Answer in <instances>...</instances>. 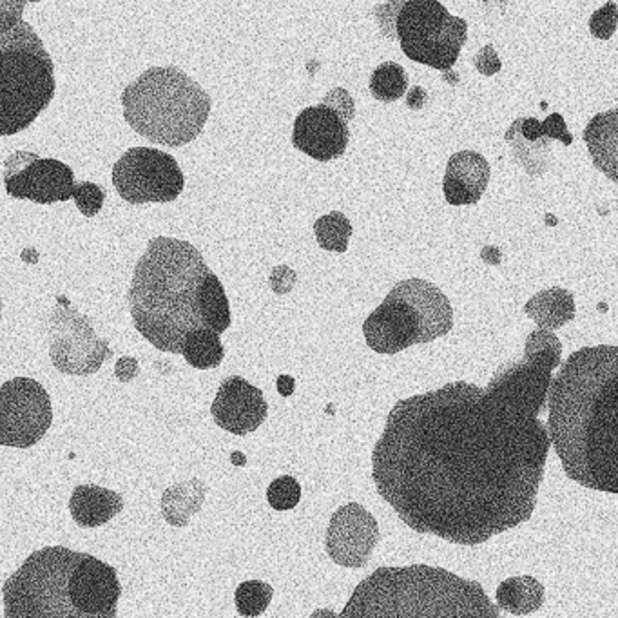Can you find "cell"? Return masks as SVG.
<instances>
[{
    "mask_svg": "<svg viewBox=\"0 0 618 618\" xmlns=\"http://www.w3.org/2000/svg\"><path fill=\"white\" fill-rule=\"evenodd\" d=\"M553 370L522 358L486 388L454 381L397 401L372 479L408 528L477 546L532 519L551 448L539 416Z\"/></svg>",
    "mask_w": 618,
    "mask_h": 618,
    "instance_id": "obj_1",
    "label": "cell"
},
{
    "mask_svg": "<svg viewBox=\"0 0 618 618\" xmlns=\"http://www.w3.org/2000/svg\"><path fill=\"white\" fill-rule=\"evenodd\" d=\"M548 435L571 481L618 493V348L573 352L548 390Z\"/></svg>",
    "mask_w": 618,
    "mask_h": 618,
    "instance_id": "obj_2",
    "label": "cell"
},
{
    "mask_svg": "<svg viewBox=\"0 0 618 618\" xmlns=\"http://www.w3.org/2000/svg\"><path fill=\"white\" fill-rule=\"evenodd\" d=\"M209 271L202 252L189 242L156 236L147 243L127 303L135 329L153 347L182 354L185 334L202 327L196 300Z\"/></svg>",
    "mask_w": 618,
    "mask_h": 618,
    "instance_id": "obj_3",
    "label": "cell"
},
{
    "mask_svg": "<svg viewBox=\"0 0 618 618\" xmlns=\"http://www.w3.org/2000/svg\"><path fill=\"white\" fill-rule=\"evenodd\" d=\"M343 618H499L477 580L452 571L416 564L379 568L358 584Z\"/></svg>",
    "mask_w": 618,
    "mask_h": 618,
    "instance_id": "obj_4",
    "label": "cell"
},
{
    "mask_svg": "<svg viewBox=\"0 0 618 618\" xmlns=\"http://www.w3.org/2000/svg\"><path fill=\"white\" fill-rule=\"evenodd\" d=\"M127 124L153 144L182 147L202 135L213 100L182 69L151 68L122 93Z\"/></svg>",
    "mask_w": 618,
    "mask_h": 618,
    "instance_id": "obj_5",
    "label": "cell"
},
{
    "mask_svg": "<svg viewBox=\"0 0 618 618\" xmlns=\"http://www.w3.org/2000/svg\"><path fill=\"white\" fill-rule=\"evenodd\" d=\"M55 64L28 22L0 35V136L28 129L55 97Z\"/></svg>",
    "mask_w": 618,
    "mask_h": 618,
    "instance_id": "obj_6",
    "label": "cell"
},
{
    "mask_svg": "<svg viewBox=\"0 0 618 618\" xmlns=\"http://www.w3.org/2000/svg\"><path fill=\"white\" fill-rule=\"evenodd\" d=\"M78 551L49 546L31 553L2 586L4 617H77L69 600L68 582Z\"/></svg>",
    "mask_w": 618,
    "mask_h": 618,
    "instance_id": "obj_7",
    "label": "cell"
},
{
    "mask_svg": "<svg viewBox=\"0 0 618 618\" xmlns=\"http://www.w3.org/2000/svg\"><path fill=\"white\" fill-rule=\"evenodd\" d=\"M396 31L406 57L437 71L454 68L468 40V22L439 0H403Z\"/></svg>",
    "mask_w": 618,
    "mask_h": 618,
    "instance_id": "obj_8",
    "label": "cell"
},
{
    "mask_svg": "<svg viewBox=\"0 0 618 618\" xmlns=\"http://www.w3.org/2000/svg\"><path fill=\"white\" fill-rule=\"evenodd\" d=\"M113 185L120 198L133 205L169 203L184 193L185 178L174 156L133 147L113 167Z\"/></svg>",
    "mask_w": 618,
    "mask_h": 618,
    "instance_id": "obj_9",
    "label": "cell"
},
{
    "mask_svg": "<svg viewBox=\"0 0 618 618\" xmlns=\"http://www.w3.org/2000/svg\"><path fill=\"white\" fill-rule=\"evenodd\" d=\"M51 423V397L39 381L15 377L0 387V446L31 448L48 434Z\"/></svg>",
    "mask_w": 618,
    "mask_h": 618,
    "instance_id": "obj_10",
    "label": "cell"
},
{
    "mask_svg": "<svg viewBox=\"0 0 618 618\" xmlns=\"http://www.w3.org/2000/svg\"><path fill=\"white\" fill-rule=\"evenodd\" d=\"M53 367L68 376H89L113 356L107 339H100L91 321L78 310L55 309L49 325Z\"/></svg>",
    "mask_w": 618,
    "mask_h": 618,
    "instance_id": "obj_11",
    "label": "cell"
},
{
    "mask_svg": "<svg viewBox=\"0 0 618 618\" xmlns=\"http://www.w3.org/2000/svg\"><path fill=\"white\" fill-rule=\"evenodd\" d=\"M4 187L11 198L40 205L68 202L73 198L75 173L55 158H39L29 151H17L4 162Z\"/></svg>",
    "mask_w": 618,
    "mask_h": 618,
    "instance_id": "obj_12",
    "label": "cell"
},
{
    "mask_svg": "<svg viewBox=\"0 0 618 618\" xmlns=\"http://www.w3.org/2000/svg\"><path fill=\"white\" fill-rule=\"evenodd\" d=\"M379 539L376 517L361 504H345L330 517L325 550L338 566L356 570L367 566Z\"/></svg>",
    "mask_w": 618,
    "mask_h": 618,
    "instance_id": "obj_13",
    "label": "cell"
},
{
    "mask_svg": "<svg viewBox=\"0 0 618 618\" xmlns=\"http://www.w3.org/2000/svg\"><path fill=\"white\" fill-rule=\"evenodd\" d=\"M69 600L78 618L116 617L122 586L113 566L78 551L68 582Z\"/></svg>",
    "mask_w": 618,
    "mask_h": 618,
    "instance_id": "obj_14",
    "label": "cell"
},
{
    "mask_svg": "<svg viewBox=\"0 0 618 618\" xmlns=\"http://www.w3.org/2000/svg\"><path fill=\"white\" fill-rule=\"evenodd\" d=\"M350 131L345 116L338 109L319 104L305 107L296 116L292 145L303 155L318 162H332L347 151Z\"/></svg>",
    "mask_w": 618,
    "mask_h": 618,
    "instance_id": "obj_15",
    "label": "cell"
},
{
    "mask_svg": "<svg viewBox=\"0 0 618 618\" xmlns=\"http://www.w3.org/2000/svg\"><path fill=\"white\" fill-rule=\"evenodd\" d=\"M214 423L225 432L247 435L256 432L269 416V405L260 388L254 387L243 377H227L223 381L213 406Z\"/></svg>",
    "mask_w": 618,
    "mask_h": 618,
    "instance_id": "obj_16",
    "label": "cell"
},
{
    "mask_svg": "<svg viewBox=\"0 0 618 618\" xmlns=\"http://www.w3.org/2000/svg\"><path fill=\"white\" fill-rule=\"evenodd\" d=\"M363 334L368 348L377 354L394 356L419 345V323L414 310L392 292L365 319Z\"/></svg>",
    "mask_w": 618,
    "mask_h": 618,
    "instance_id": "obj_17",
    "label": "cell"
},
{
    "mask_svg": "<svg viewBox=\"0 0 618 618\" xmlns=\"http://www.w3.org/2000/svg\"><path fill=\"white\" fill-rule=\"evenodd\" d=\"M390 292L414 310L419 323V345L450 334L454 327V309L437 285L421 278H410L399 281Z\"/></svg>",
    "mask_w": 618,
    "mask_h": 618,
    "instance_id": "obj_18",
    "label": "cell"
},
{
    "mask_svg": "<svg viewBox=\"0 0 618 618\" xmlns=\"http://www.w3.org/2000/svg\"><path fill=\"white\" fill-rule=\"evenodd\" d=\"M490 164L477 151H459L450 156L443 178L446 202L454 207L475 205L483 198L490 182Z\"/></svg>",
    "mask_w": 618,
    "mask_h": 618,
    "instance_id": "obj_19",
    "label": "cell"
},
{
    "mask_svg": "<svg viewBox=\"0 0 618 618\" xmlns=\"http://www.w3.org/2000/svg\"><path fill=\"white\" fill-rule=\"evenodd\" d=\"M124 510V497L97 484H80L69 499V512L80 528L104 526Z\"/></svg>",
    "mask_w": 618,
    "mask_h": 618,
    "instance_id": "obj_20",
    "label": "cell"
},
{
    "mask_svg": "<svg viewBox=\"0 0 618 618\" xmlns=\"http://www.w3.org/2000/svg\"><path fill=\"white\" fill-rule=\"evenodd\" d=\"M591 160L609 180H618V109L593 116L584 129Z\"/></svg>",
    "mask_w": 618,
    "mask_h": 618,
    "instance_id": "obj_21",
    "label": "cell"
},
{
    "mask_svg": "<svg viewBox=\"0 0 618 618\" xmlns=\"http://www.w3.org/2000/svg\"><path fill=\"white\" fill-rule=\"evenodd\" d=\"M524 314L532 318L539 329L557 330L575 319L577 307L570 290L551 287L530 298L524 305Z\"/></svg>",
    "mask_w": 618,
    "mask_h": 618,
    "instance_id": "obj_22",
    "label": "cell"
},
{
    "mask_svg": "<svg viewBox=\"0 0 618 618\" xmlns=\"http://www.w3.org/2000/svg\"><path fill=\"white\" fill-rule=\"evenodd\" d=\"M544 597V586L530 575L503 580L495 593L497 608L515 617H524L539 611L544 604Z\"/></svg>",
    "mask_w": 618,
    "mask_h": 618,
    "instance_id": "obj_23",
    "label": "cell"
},
{
    "mask_svg": "<svg viewBox=\"0 0 618 618\" xmlns=\"http://www.w3.org/2000/svg\"><path fill=\"white\" fill-rule=\"evenodd\" d=\"M198 316L202 321V327L223 334L231 327V305L225 294L222 281L213 271L203 276L200 289H198Z\"/></svg>",
    "mask_w": 618,
    "mask_h": 618,
    "instance_id": "obj_24",
    "label": "cell"
},
{
    "mask_svg": "<svg viewBox=\"0 0 618 618\" xmlns=\"http://www.w3.org/2000/svg\"><path fill=\"white\" fill-rule=\"evenodd\" d=\"M207 486L200 479L169 488L162 497L165 521L173 526H187L189 517L202 508Z\"/></svg>",
    "mask_w": 618,
    "mask_h": 618,
    "instance_id": "obj_25",
    "label": "cell"
},
{
    "mask_svg": "<svg viewBox=\"0 0 618 618\" xmlns=\"http://www.w3.org/2000/svg\"><path fill=\"white\" fill-rule=\"evenodd\" d=\"M182 356L191 367L198 370L220 367L225 358L220 334L205 327L187 332L182 343Z\"/></svg>",
    "mask_w": 618,
    "mask_h": 618,
    "instance_id": "obj_26",
    "label": "cell"
},
{
    "mask_svg": "<svg viewBox=\"0 0 618 618\" xmlns=\"http://www.w3.org/2000/svg\"><path fill=\"white\" fill-rule=\"evenodd\" d=\"M408 89V75L405 68L396 62H383L370 77V93L379 102H396L405 97Z\"/></svg>",
    "mask_w": 618,
    "mask_h": 618,
    "instance_id": "obj_27",
    "label": "cell"
},
{
    "mask_svg": "<svg viewBox=\"0 0 618 618\" xmlns=\"http://www.w3.org/2000/svg\"><path fill=\"white\" fill-rule=\"evenodd\" d=\"M352 232V223L339 211L325 214L314 222V234L323 251L347 252Z\"/></svg>",
    "mask_w": 618,
    "mask_h": 618,
    "instance_id": "obj_28",
    "label": "cell"
},
{
    "mask_svg": "<svg viewBox=\"0 0 618 618\" xmlns=\"http://www.w3.org/2000/svg\"><path fill=\"white\" fill-rule=\"evenodd\" d=\"M271 584L261 580H245L234 593V604L242 617H260L271 606Z\"/></svg>",
    "mask_w": 618,
    "mask_h": 618,
    "instance_id": "obj_29",
    "label": "cell"
},
{
    "mask_svg": "<svg viewBox=\"0 0 618 618\" xmlns=\"http://www.w3.org/2000/svg\"><path fill=\"white\" fill-rule=\"evenodd\" d=\"M562 343L551 330L537 329L526 338L524 358L541 359L553 367H561Z\"/></svg>",
    "mask_w": 618,
    "mask_h": 618,
    "instance_id": "obj_30",
    "label": "cell"
},
{
    "mask_svg": "<svg viewBox=\"0 0 618 618\" xmlns=\"http://www.w3.org/2000/svg\"><path fill=\"white\" fill-rule=\"evenodd\" d=\"M267 501L276 512L294 510L301 501L300 483L290 475L274 479L267 488Z\"/></svg>",
    "mask_w": 618,
    "mask_h": 618,
    "instance_id": "obj_31",
    "label": "cell"
},
{
    "mask_svg": "<svg viewBox=\"0 0 618 618\" xmlns=\"http://www.w3.org/2000/svg\"><path fill=\"white\" fill-rule=\"evenodd\" d=\"M522 135L526 140L535 142L541 136H550V138H562L564 144H571V136L566 129V122L559 113L546 118V122H537L535 118H522Z\"/></svg>",
    "mask_w": 618,
    "mask_h": 618,
    "instance_id": "obj_32",
    "label": "cell"
},
{
    "mask_svg": "<svg viewBox=\"0 0 618 618\" xmlns=\"http://www.w3.org/2000/svg\"><path fill=\"white\" fill-rule=\"evenodd\" d=\"M73 200L77 203L78 211L86 218L97 216L106 200V191L97 184L91 182H80L73 187Z\"/></svg>",
    "mask_w": 618,
    "mask_h": 618,
    "instance_id": "obj_33",
    "label": "cell"
},
{
    "mask_svg": "<svg viewBox=\"0 0 618 618\" xmlns=\"http://www.w3.org/2000/svg\"><path fill=\"white\" fill-rule=\"evenodd\" d=\"M618 13L617 4L613 0H609L606 6H602L600 10L595 11L590 19L591 35L595 39L609 40L615 31H617Z\"/></svg>",
    "mask_w": 618,
    "mask_h": 618,
    "instance_id": "obj_34",
    "label": "cell"
},
{
    "mask_svg": "<svg viewBox=\"0 0 618 618\" xmlns=\"http://www.w3.org/2000/svg\"><path fill=\"white\" fill-rule=\"evenodd\" d=\"M29 0H0V35L8 33L22 20Z\"/></svg>",
    "mask_w": 618,
    "mask_h": 618,
    "instance_id": "obj_35",
    "label": "cell"
},
{
    "mask_svg": "<svg viewBox=\"0 0 618 618\" xmlns=\"http://www.w3.org/2000/svg\"><path fill=\"white\" fill-rule=\"evenodd\" d=\"M0 319H2V300H0Z\"/></svg>",
    "mask_w": 618,
    "mask_h": 618,
    "instance_id": "obj_36",
    "label": "cell"
},
{
    "mask_svg": "<svg viewBox=\"0 0 618 618\" xmlns=\"http://www.w3.org/2000/svg\"><path fill=\"white\" fill-rule=\"evenodd\" d=\"M29 2H40V0H29Z\"/></svg>",
    "mask_w": 618,
    "mask_h": 618,
    "instance_id": "obj_37",
    "label": "cell"
}]
</instances>
